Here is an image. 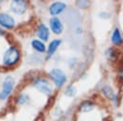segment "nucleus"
I'll return each instance as SVG.
<instances>
[{"label":"nucleus","mask_w":123,"mask_h":121,"mask_svg":"<svg viewBox=\"0 0 123 121\" xmlns=\"http://www.w3.org/2000/svg\"><path fill=\"white\" fill-rule=\"evenodd\" d=\"M20 60V51L14 45H11L5 51L3 55V64L5 66L11 67L15 65Z\"/></svg>","instance_id":"f257e3e1"},{"label":"nucleus","mask_w":123,"mask_h":121,"mask_svg":"<svg viewBox=\"0 0 123 121\" xmlns=\"http://www.w3.org/2000/svg\"><path fill=\"white\" fill-rule=\"evenodd\" d=\"M33 86L43 94L46 96L50 95L53 91V87L51 82H49L45 78H37L33 80Z\"/></svg>","instance_id":"f03ea898"},{"label":"nucleus","mask_w":123,"mask_h":121,"mask_svg":"<svg viewBox=\"0 0 123 121\" xmlns=\"http://www.w3.org/2000/svg\"><path fill=\"white\" fill-rule=\"evenodd\" d=\"M48 75H49V78L52 79V81L54 82V84L56 85V87L58 88L62 87L66 82V79H67L66 75L60 68H53Z\"/></svg>","instance_id":"7ed1b4c3"},{"label":"nucleus","mask_w":123,"mask_h":121,"mask_svg":"<svg viewBox=\"0 0 123 121\" xmlns=\"http://www.w3.org/2000/svg\"><path fill=\"white\" fill-rule=\"evenodd\" d=\"M13 87H14V79H12V77L11 76L6 77L2 85V90L0 92V99L4 100L7 97H9V96L13 90Z\"/></svg>","instance_id":"20e7f679"},{"label":"nucleus","mask_w":123,"mask_h":121,"mask_svg":"<svg viewBox=\"0 0 123 121\" xmlns=\"http://www.w3.org/2000/svg\"><path fill=\"white\" fill-rule=\"evenodd\" d=\"M10 9L13 13L17 15H22L27 12L28 3L24 0H14V1H12Z\"/></svg>","instance_id":"39448f33"},{"label":"nucleus","mask_w":123,"mask_h":121,"mask_svg":"<svg viewBox=\"0 0 123 121\" xmlns=\"http://www.w3.org/2000/svg\"><path fill=\"white\" fill-rule=\"evenodd\" d=\"M0 26L7 30H12L15 27V20L12 15L1 12L0 13Z\"/></svg>","instance_id":"423d86ee"},{"label":"nucleus","mask_w":123,"mask_h":121,"mask_svg":"<svg viewBox=\"0 0 123 121\" xmlns=\"http://www.w3.org/2000/svg\"><path fill=\"white\" fill-rule=\"evenodd\" d=\"M65 9H66L65 3L62 2V1H56V2H53L50 5V7H49V13H50L51 16L56 17L57 15L61 14L62 12H63Z\"/></svg>","instance_id":"0eeeda50"},{"label":"nucleus","mask_w":123,"mask_h":121,"mask_svg":"<svg viewBox=\"0 0 123 121\" xmlns=\"http://www.w3.org/2000/svg\"><path fill=\"white\" fill-rule=\"evenodd\" d=\"M49 26H50L51 31L54 34L59 35L63 31V25L58 17H52L49 21Z\"/></svg>","instance_id":"6e6552de"},{"label":"nucleus","mask_w":123,"mask_h":121,"mask_svg":"<svg viewBox=\"0 0 123 121\" xmlns=\"http://www.w3.org/2000/svg\"><path fill=\"white\" fill-rule=\"evenodd\" d=\"M37 35H38L39 39L42 42H45V41L48 40V38H49V30H48V28L46 27L45 24H41L38 27Z\"/></svg>","instance_id":"1a4fd4ad"},{"label":"nucleus","mask_w":123,"mask_h":121,"mask_svg":"<svg viewBox=\"0 0 123 121\" xmlns=\"http://www.w3.org/2000/svg\"><path fill=\"white\" fill-rule=\"evenodd\" d=\"M62 41L60 39H55L53 41H51L48 45V47H47V51H46V55H47V58H50L55 52L56 50L58 49V47L61 45Z\"/></svg>","instance_id":"9d476101"},{"label":"nucleus","mask_w":123,"mask_h":121,"mask_svg":"<svg viewBox=\"0 0 123 121\" xmlns=\"http://www.w3.org/2000/svg\"><path fill=\"white\" fill-rule=\"evenodd\" d=\"M111 41L114 45H120L123 43V37L122 34L120 32V30L118 29H115L113 33H112V37H111Z\"/></svg>","instance_id":"9b49d317"},{"label":"nucleus","mask_w":123,"mask_h":121,"mask_svg":"<svg viewBox=\"0 0 123 121\" xmlns=\"http://www.w3.org/2000/svg\"><path fill=\"white\" fill-rule=\"evenodd\" d=\"M31 46L35 51H37L39 53H45L46 50V45L41 40H36V39L32 40L31 41Z\"/></svg>","instance_id":"f8f14e48"},{"label":"nucleus","mask_w":123,"mask_h":121,"mask_svg":"<svg viewBox=\"0 0 123 121\" xmlns=\"http://www.w3.org/2000/svg\"><path fill=\"white\" fill-rule=\"evenodd\" d=\"M93 109H94V103L91 101H84L83 103L80 104V111L82 113H88L92 111Z\"/></svg>","instance_id":"ddd939ff"},{"label":"nucleus","mask_w":123,"mask_h":121,"mask_svg":"<svg viewBox=\"0 0 123 121\" xmlns=\"http://www.w3.org/2000/svg\"><path fill=\"white\" fill-rule=\"evenodd\" d=\"M102 92H103V94L107 97L108 98H110V99H116L117 98V95L113 92V90L110 87H104L102 89Z\"/></svg>","instance_id":"4468645a"},{"label":"nucleus","mask_w":123,"mask_h":121,"mask_svg":"<svg viewBox=\"0 0 123 121\" xmlns=\"http://www.w3.org/2000/svg\"><path fill=\"white\" fill-rule=\"evenodd\" d=\"M28 99H29V97L27 96V95H25V94H23V95H20L19 97H18V99H17V102L19 103V104H25L27 101H28Z\"/></svg>","instance_id":"2eb2a0df"},{"label":"nucleus","mask_w":123,"mask_h":121,"mask_svg":"<svg viewBox=\"0 0 123 121\" xmlns=\"http://www.w3.org/2000/svg\"><path fill=\"white\" fill-rule=\"evenodd\" d=\"M75 89H74V87H72V86H70V87H68L67 88V90L65 91V95H67L68 97H73L74 96V94H75Z\"/></svg>","instance_id":"dca6fc26"},{"label":"nucleus","mask_w":123,"mask_h":121,"mask_svg":"<svg viewBox=\"0 0 123 121\" xmlns=\"http://www.w3.org/2000/svg\"><path fill=\"white\" fill-rule=\"evenodd\" d=\"M78 5H80L81 8H87V5H88V1H77Z\"/></svg>","instance_id":"f3484780"},{"label":"nucleus","mask_w":123,"mask_h":121,"mask_svg":"<svg viewBox=\"0 0 123 121\" xmlns=\"http://www.w3.org/2000/svg\"><path fill=\"white\" fill-rule=\"evenodd\" d=\"M1 3H2V1H0V4H1Z\"/></svg>","instance_id":"a211bd4d"}]
</instances>
